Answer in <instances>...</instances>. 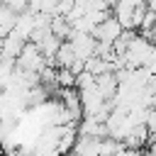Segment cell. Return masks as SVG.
Listing matches in <instances>:
<instances>
[{
  "label": "cell",
  "mask_w": 156,
  "mask_h": 156,
  "mask_svg": "<svg viewBox=\"0 0 156 156\" xmlns=\"http://www.w3.org/2000/svg\"><path fill=\"white\" fill-rule=\"evenodd\" d=\"M68 41H71V46H73V51H76V56H78L80 61L93 58L95 51H98V39H95L93 34H85V32H76V29H73V34H71Z\"/></svg>",
  "instance_id": "obj_2"
},
{
  "label": "cell",
  "mask_w": 156,
  "mask_h": 156,
  "mask_svg": "<svg viewBox=\"0 0 156 156\" xmlns=\"http://www.w3.org/2000/svg\"><path fill=\"white\" fill-rule=\"evenodd\" d=\"M27 46V39H22L17 32L7 34L2 39V58H10V61H17V56L22 54V49Z\"/></svg>",
  "instance_id": "obj_4"
},
{
  "label": "cell",
  "mask_w": 156,
  "mask_h": 156,
  "mask_svg": "<svg viewBox=\"0 0 156 156\" xmlns=\"http://www.w3.org/2000/svg\"><path fill=\"white\" fill-rule=\"evenodd\" d=\"M76 61H78V56H76L71 41H63L61 49H58V54H56V68H71Z\"/></svg>",
  "instance_id": "obj_8"
},
{
  "label": "cell",
  "mask_w": 156,
  "mask_h": 156,
  "mask_svg": "<svg viewBox=\"0 0 156 156\" xmlns=\"http://www.w3.org/2000/svg\"><path fill=\"white\" fill-rule=\"evenodd\" d=\"M37 15L39 12H34V10H24V12H20V20H17V27H15V32L22 37V39H32V32H34V27H37Z\"/></svg>",
  "instance_id": "obj_6"
},
{
  "label": "cell",
  "mask_w": 156,
  "mask_h": 156,
  "mask_svg": "<svg viewBox=\"0 0 156 156\" xmlns=\"http://www.w3.org/2000/svg\"><path fill=\"white\" fill-rule=\"evenodd\" d=\"M115 156H141V154H139V149H129V146H124V149L117 151Z\"/></svg>",
  "instance_id": "obj_10"
},
{
  "label": "cell",
  "mask_w": 156,
  "mask_h": 156,
  "mask_svg": "<svg viewBox=\"0 0 156 156\" xmlns=\"http://www.w3.org/2000/svg\"><path fill=\"white\" fill-rule=\"evenodd\" d=\"M122 34H124V27L119 24V20H117L115 15H110V17H107L102 24H98V29H95V34H93V37H95L98 41L115 44V41H117Z\"/></svg>",
  "instance_id": "obj_3"
},
{
  "label": "cell",
  "mask_w": 156,
  "mask_h": 156,
  "mask_svg": "<svg viewBox=\"0 0 156 156\" xmlns=\"http://www.w3.org/2000/svg\"><path fill=\"white\" fill-rule=\"evenodd\" d=\"M46 66H49V61H46V56L41 54V49H39L34 41H27V46H24L22 54L17 56V68L41 76V73L46 71Z\"/></svg>",
  "instance_id": "obj_1"
},
{
  "label": "cell",
  "mask_w": 156,
  "mask_h": 156,
  "mask_svg": "<svg viewBox=\"0 0 156 156\" xmlns=\"http://www.w3.org/2000/svg\"><path fill=\"white\" fill-rule=\"evenodd\" d=\"M7 156H37V154H32V151H27V149H17V151H10Z\"/></svg>",
  "instance_id": "obj_11"
},
{
  "label": "cell",
  "mask_w": 156,
  "mask_h": 156,
  "mask_svg": "<svg viewBox=\"0 0 156 156\" xmlns=\"http://www.w3.org/2000/svg\"><path fill=\"white\" fill-rule=\"evenodd\" d=\"M17 20H20V12H15V10H12V7H7V5H2V7H0V37H2V39H5L7 34H12V32H15Z\"/></svg>",
  "instance_id": "obj_7"
},
{
  "label": "cell",
  "mask_w": 156,
  "mask_h": 156,
  "mask_svg": "<svg viewBox=\"0 0 156 156\" xmlns=\"http://www.w3.org/2000/svg\"><path fill=\"white\" fill-rule=\"evenodd\" d=\"M2 5L12 7L15 12H24V10H29V0H2Z\"/></svg>",
  "instance_id": "obj_9"
},
{
  "label": "cell",
  "mask_w": 156,
  "mask_h": 156,
  "mask_svg": "<svg viewBox=\"0 0 156 156\" xmlns=\"http://www.w3.org/2000/svg\"><path fill=\"white\" fill-rule=\"evenodd\" d=\"M78 134L80 136H110L107 134V124L105 122H100V119H95V117H83L80 122H78Z\"/></svg>",
  "instance_id": "obj_5"
}]
</instances>
